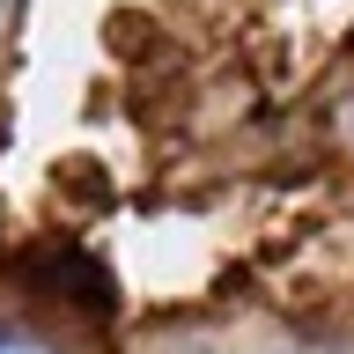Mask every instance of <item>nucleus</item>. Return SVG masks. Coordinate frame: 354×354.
<instances>
[{
	"label": "nucleus",
	"instance_id": "f257e3e1",
	"mask_svg": "<svg viewBox=\"0 0 354 354\" xmlns=\"http://www.w3.org/2000/svg\"><path fill=\"white\" fill-rule=\"evenodd\" d=\"M0 354H59V347L37 339V332H22V325H0Z\"/></svg>",
	"mask_w": 354,
	"mask_h": 354
},
{
	"label": "nucleus",
	"instance_id": "f03ea898",
	"mask_svg": "<svg viewBox=\"0 0 354 354\" xmlns=\"http://www.w3.org/2000/svg\"><path fill=\"white\" fill-rule=\"evenodd\" d=\"M0 8H8V0H0Z\"/></svg>",
	"mask_w": 354,
	"mask_h": 354
}]
</instances>
